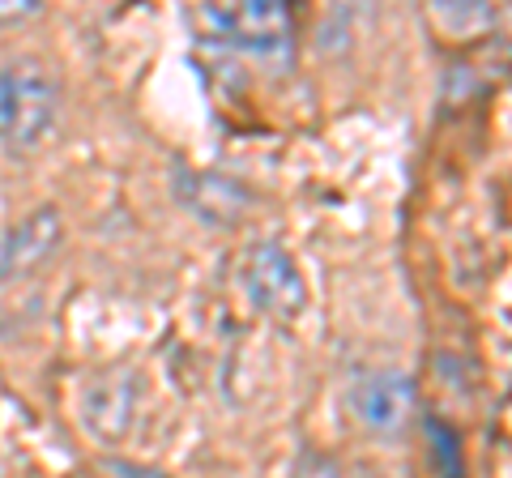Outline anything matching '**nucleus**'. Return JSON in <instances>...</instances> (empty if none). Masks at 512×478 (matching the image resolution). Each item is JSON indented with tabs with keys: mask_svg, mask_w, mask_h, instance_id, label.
Returning <instances> with one entry per match:
<instances>
[{
	"mask_svg": "<svg viewBox=\"0 0 512 478\" xmlns=\"http://www.w3.org/2000/svg\"><path fill=\"white\" fill-rule=\"evenodd\" d=\"M60 120V82L35 56L0 65V146L13 154L39 150Z\"/></svg>",
	"mask_w": 512,
	"mask_h": 478,
	"instance_id": "1",
	"label": "nucleus"
},
{
	"mask_svg": "<svg viewBox=\"0 0 512 478\" xmlns=\"http://www.w3.org/2000/svg\"><path fill=\"white\" fill-rule=\"evenodd\" d=\"M197 22L222 47H235L248 60L286 69L295 60V18L282 0H239V5H201Z\"/></svg>",
	"mask_w": 512,
	"mask_h": 478,
	"instance_id": "2",
	"label": "nucleus"
},
{
	"mask_svg": "<svg viewBox=\"0 0 512 478\" xmlns=\"http://www.w3.org/2000/svg\"><path fill=\"white\" fill-rule=\"evenodd\" d=\"M239 282H244L252 304L269 316H278V321H295V316L308 308V282H303L295 257L282 244H274V239H265V244L244 252Z\"/></svg>",
	"mask_w": 512,
	"mask_h": 478,
	"instance_id": "3",
	"label": "nucleus"
},
{
	"mask_svg": "<svg viewBox=\"0 0 512 478\" xmlns=\"http://www.w3.org/2000/svg\"><path fill=\"white\" fill-rule=\"evenodd\" d=\"M350 410L372 432H402L414 414V385L402 372H367L350 389Z\"/></svg>",
	"mask_w": 512,
	"mask_h": 478,
	"instance_id": "4",
	"label": "nucleus"
},
{
	"mask_svg": "<svg viewBox=\"0 0 512 478\" xmlns=\"http://www.w3.org/2000/svg\"><path fill=\"white\" fill-rule=\"evenodd\" d=\"M60 239V214L52 205H39L30 218H22L5 239H0V282L30 274L43 257H52Z\"/></svg>",
	"mask_w": 512,
	"mask_h": 478,
	"instance_id": "5",
	"label": "nucleus"
},
{
	"mask_svg": "<svg viewBox=\"0 0 512 478\" xmlns=\"http://www.w3.org/2000/svg\"><path fill=\"white\" fill-rule=\"evenodd\" d=\"M133 406H137L133 376H128V372H111V376H99L86 389L82 423L90 427V432H99L103 440H120L128 432V423H133Z\"/></svg>",
	"mask_w": 512,
	"mask_h": 478,
	"instance_id": "6",
	"label": "nucleus"
},
{
	"mask_svg": "<svg viewBox=\"0 0 512 478\" xmlns=\"http://www.w3.org/2000/svg\"><path fill=\"white\" fill-rule=\"evenodd\" d=\"M427 440H431V461H436L440 478H466V461H461V436L440 419H427Z\"/></svg>",
	"mask_w": 512,
	"mask_h": 478,
	"instance_id": "7",
	"label": "nucleus"
},
{
	"mask_svg": "<svg viewBox=\"0 0 512 478\" xmlns=\"http://www.w3.org/2000/svg\"><path fill=\"white\" fill-rule=\"evenodd\" d=\"M43 5L39 0H0V26H18L26 18H35Z\"/></svg>",
	"mask_w": 512,
	"mask_h": 478,
	"instance_id": "8",
	"label": "nucleus"
},
{
	"mask_svg": "<svg viewBox=\"0 0 512 478\" xmlns=\"http://www.w3.org/2000/svg\"><path fill=\"white\" fill-rule=\"evenodd\" d=\"M299 478H338V470H333L329 461H320V457H308L303 461V470H299Z\"/></svg>",
	"mask_w": 512,
	"mask_h": 478,
	"instance_id": "9",
	"label": "nucleus"
},
{
	"mask_svg": "<svg viewBox=\"0 0 512 478\" xmlns=\"http://www.w3.org/2000/svg\"><path fill=\"white\" fill-rule=\"evenodd\" d=\"M111 470H116L120 478H163V474H154L146 466H128V461H111Z\"/></svg>",
	"mask_w": 512,
	"mask_h": 478,
	"instance_id": "10",
	"label": "nucleus"
}]
</instances>
